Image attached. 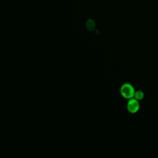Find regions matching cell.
I'll list each match as a JSON object with an SVG mask.
<instances>
[{
	"label": "cell",
	"mask_w": 158,
	"mask_h": 158,
	"mask_svg": "<svg viewBox=\"0 0 158 158\" xmlns=\"http://www.w3.org/2000/svg\"><path fill=\"white\" fill-rule=\"evenodd\" d=\"M120 92L123 98L127 99H130L134 97L135 89L131 84L125 83L121 86Z\"/></svg>",
	"instance_id": "6da1fadb"
},
{
	"label": "cell",
	"mask_w": 158,
	"mask_h": 158,
	"mask_svg": "<svg viewBox=\"0 0 158 158\" xmlns=\"http://www.w3.org/2000/svg\"><path fill=\"white\" fill-rule=\"evenodd\" d=\"M140 107V105L139 103V101L133 98L128 99V101L127 104V110L131 114L136 113Z\"/></svg>",
	"instance_id": "7a4b0ae2"
},
{
	"label": "cell",
	"mask_w": 158,
	"mask_h": 158,
	"mask_svg": "<svg viewBox=\"0 0 158 158\" xmlns=\"http://www.w3.org/2000/svg\"><path fill=\"white\" fill-rule=\"evenodd\" d=\"M86 27L89 31H93L95 28V22L92 19H88L86 22Z\"/></svg>",
	"instance_id": "3957f363"
},
{
	"label": "cell",
	"mask_w": 158,
	"mask_h": 158,
	"mask_svg": "<svg viewBox=\"0 0 158 158\" xmlns=\"http://www.w3.org/2000/svg\"><path fill=\"white\" fill-rule=\"evenodd\" d=\"M144 94L142 91L137 90V91H135L133 98L137 99L138 101H141L144 98Z\"/></svg>",
	"instance_id": "277c9868"
}]
</instances>
